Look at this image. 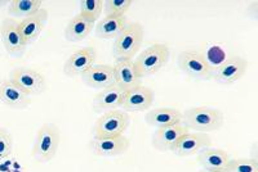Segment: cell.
Segmentation results:
<instances>
[{"label":"cell","mask_w":258,"mask_h":172,"mask_svg":"<svg viewBox=\"0 0 258 172\" xmlns=\"http://www.w3.org/2000/svg\"><path fill=\"white\" fill-rule=\"evenodd\" d=\"M182 125L195 132L217 131L223 125V113L211 107H192L182 113Z\"/></svg>","instance_id":"cell-1"},{"label":"cell","mask_w":258,"mask_h":172,"mask_svg":"<svg viewBox=\"0 0 258 172\" xmlns=\"http://www.w3.org/2000/svg\"><path fill=\"white\" fill-rule=\"evenodd\" d=\"M145 32L144 27L138 22H132L126 25L120 35L117 36L112 45V56L119 61L132 59L133 57L141 49L144 43Z\"/></svg>","instance_id":"cell-2"},{"label":"cell","mask_w":258,"mask_h":172,"mask_svg":"<svg viewBox=\"0 0 258 172\" xmlns=\"http://www.w3.org/2000/svg\"><path fill=\"white\" fill-rule=\"evenodd\" d=\"M61 141V132L54 123H44L38 130L32 157L39 163H48L56 157Z\"/></svg>","instance_id":"cell-3"},{"label":"cell","mask_w":258,"mask_h":172,"mask_svg":"<svg viewBox=\"0 0 258 172\" xmlns=\"http://www.w3.org/2000/svg\"><path fill=\"white\" fill-rule=\"evenodd\" d=\"M169 57L170 50L168 45L154 44L146 48L133 62L140 77L144 79L159 72L168 63Z\"/></svg>","instance_id":"cell-4"},{"label":"cell","mask_w":258,"mask_h":172,"mask_svg":"<svg viewBox=\"0 0 258 172\" xmlns=\"http://www.w3.org/2000/svg\"><path fill=\"white\" fill-rule=\"evenodd\" d=\"M131 118L124 111L106 112L96 121L93 127V137L121 136L126 131Z\"/></svg>","instance_id":"cell-5"},{"label":"cell","mask_w":258,"mask_h":172,"mask_svg":"<svg viewBox=\"0 0 258 172\" xmlns=\"http://www.w3.org/2000/svg\"><path fill=\"white\" fill-rule=\"evenodd\" d=\"M9 80L15 82L29 96L40 95L47 90L45 76L38 70L29 67H17L11 72Z\"/></svg>","instance_id":"cell-6"},{"label":"cell","mask_w":258,"mask_h":172,"mask_svg":"<svg viewBox=\"0 0 258 172\" xmlns=\"http://www.w3.org/2000/svg\"><path fill=\"white\" fill-rule=\"evenodd\" d=\"M177 63H178L179 70L192 79L200 80V81L212 80V71L207 66L200 52L183 50L178 54Z\"/></svg>","instance_id":"cell-7"},{"label":"cell","mask_w":258,"mask_h":172,"mask_svg":"<svg viewBox=\"0 0 258 172\" xmlns=\"http://www.w3.org/2000/svg\"><path fill=\"white\" fill-rule=\"evenodd\" d=\"M0 38L3 41L6 52L12 57H22L26 52L27 45L25 44L18 31V21L15 18H7L0 26Z\"/></svg>","instance_id":"cell-8"},{"label":"cell","mask_w":258,"mask_h":172,"mask_svg":"<svg viewBox=\"0 0 258 172\" xmlns=\"http://www.w3.org/2000/svg\"><path fill=\"white\" fill-rule=\"evenodd\" d=\"M97 59V52L94 48L87 47L73 53L64 62L63 72L69 77H78L84 75L94 64Z\"/></svg>","instance_id":"cell-9"},{"label":"cell","mask_w":258,"mask_h":172,"mask_svg":"<svg viewBox=\"0 0 258 172\" xmlns=\"http://www.w3.org/2000/svg\"><path fill=\"white\" fill-rule=\"evenodd\" d=\"M89 148L93 154L100 157H119L128 152L129 140L124 135L115 137H93Z\"/></svg>","instance_id":"cell-10"},{"label":"cell","mask_w":258,"mask_h":172,"mask_svg":"<svg viewBox=\"0 0 258 172\" xmlns=\"http://www.w3.org/2000/svg\"><path fill=\"white\" fill-rule=\"evenodd\" d=\"M248 63L241 57H229V59L214 71L212 80L221 85H232L241 79L245 73Z\"/></svg>","instance_id":"cell-11"},{"label":"cell","mask_w":258,"mask_h":172,"mask_svg":"<svg viewBox=\"0 0 258 172\" xmlns=\"http://www.w3.org/2000/svg\"><path fill=\"white\" fill-rule=\"evenodd\" d=\"M48 18H49L48 11L41 8L35 15L30 16L25 20L18 21V31H20L21 38H22L25 44L31 45L32 43H35L38 40V38L44 30L45 25H47Z\"/></svg>","instance_id":"cell-12"},{"label":"cell","mask_w":258,"mask_h":172,"mask_svg":"<svg viewBox=\"0 0 258 172\" xmlns=\"http://www.w3.org/2000/svg\"><path fill=\"white\" fill-rule=\"evenodd\" d=\"M212 139L208 134L203 132H187L179 139L170 152L178 157H190L198 154L203 149L211 148Z\"/></svg>","instance_id":"cell-13"},{"label":"cell","mask_w":258,"mask_h":172,"mask_svg":"<svg viewBox=\"0 0 258 172\" xmlns=\"http://www.w3.org/2000/svg\"><path fill=\"white\" fill-rule=\"evenodd\" d=\"M80 77L87 86L97 90H103L112 85H116L114 66L109 64H93Z\"/></svg>","instance_id":"cell-14"},{"label":"cell","mask_w":258,"mask_h":172,"mask_svg":"<svg viewBox=\"0 0 258 172\" xmlns=\"http://www.w3.org/2000/svg\"><path fill=\"white\" fill-rule=\"evenodd\" d=\"M154 91L147 86H138L124 94L121 108L124 112H145L151 108Z\"/></svg>","instance_id":"cell-15"},{"label":"cell","mask_w":258,"mask_h":172,"mask_svg":"<svg viewBox=\"0 0 258 172\" xmlns=\"http://www.w3.org/2000/svg\"><path fill=\"white\" fill-rule=\"evenodd\" d=\"M124 94H125V91L119 88L117 85H112L110 88L103 89L97 94L93 103H92L93 111L96 113L103 114L106 112L116 111V109L121 108Z\"/></svg>","instance_id":"cell-16"},{"label":"cell","mask_w":258,"mask_h":172,"mask_svg":"<svg viewBox=\"0 0 258 172\" xmlns=\"http://www.w3.org/2000/svg\"><path fill=\"white\" fill-rule=\"evenodd\" d=\"M187 132L188 130L182 123L156 128L155 134L153 136V146L159 152L172 150L177 141Z\"/></svg>","instance_id":"cell-17"},{"label":"cell","mask_w":258,"mask_h":172,"mask_svg":"<svg viewBox=\"0 0 258 172\" xmlns=\"http://www.w3.org/2000/svg\"><path fill=\"white\" fill-rule=\"evenodd\" d=\"M0 102L12 109H25L31 103L27 94L11 80H0Z\"/></svg>","instance_id":"cell-18"},{"label":"cell","mask_w":258,"mask_h":172,"mask_svg":"<svg viewBox=\"0 0 258 172\" xmlns=\"http://www.w3.org/2000/svg\"><path fill=\"white\" fill-rule=\"evenodd\" d=\"M115 80L116 85L124 91H129L132 89L141 86L142 79L136 70L135 62L132 59L126 61H119L114 66Z\"/></svg>","instance_id":"cell-19"},{"label":"cell","mask_w":258,"mask_h":172,"mask_svg":"<svg viewBox=\"0 0 258 172\" xmlns=\"http://www.w3.org/2000/svg\"><path fill=\"white\" fill-rule=\"evenodd\" d=\"M198 160L204 169L214 172H226L231 157L222 149L206 148L198 153Z\"/></svg>","instance_id":"cell-20"},{"label":"cell","mask_w":258,"mask_h":172,"mask_svg":"<svg viewBox=\"0 0 258 172\" xmlns=\"http://www.w3.org/2000/svg\"><path fill=\"white\" fill-rule=\"evenodd\" d=\"M146 122L155 128L182 123V112L174 108H155L146 113Z\"/></svg>","instance_id":"cell-21"},{"label":"cell","mask_w":258,"mask_h":172,"mask_svg":"<svg viewBox=\"0 0 258 172\" xmlns=\"http://www.w3.org/2000/svg\"><path fill=\"white\" fill-rule=\"evenodd\" d=\"M126 22L125 16L120 17H103L96 26V36L103 40L116 39L125 29Z\"/></svg>","instance_id":"cell-22"},{"label":"cell","mask_w":258,"mask_h":172,"mask_svg":"<svg viewBox=\"0 0 258 172\" xmlns=\"http://www.w3.org/2000/svg\"><path fill=\"white\" fill-rule=\"evenodd\" d=\"M94 24L85 20L80 15H77L73 20L69 21L68 26L64 29V39L69 43H80L89 35L93 30Z\"/></svg>","instance_id":"cell-23"},{"label":"cell","mask_w":258,"mask_h":172,"mask_svg":"<svg viewBox=\"0 0 258 172\" xmlns=\"http://www.w3.org/2000/svg\"><path fill=\"white\" fill-rule=\"evenodd\" d=\"M200 54L206 61L209 70L212 71V75H213L214 71L220 68L229 59V54H227L226 48L223 45L217 44V43H208V44L204 45Z\"/></svg>","instance_id":"cell-24"},{"label":"cell","mask_w":258,"mask_h":172,"mask_svg":"<svg viewBox=\"0 0 258 172\" xmlns=\"http://www.w3.org/2000/svg\"><path fill=\"white\" fill-rule=\"evenodd\" d=\"M40 0H13L9 3L8 13L15 18H25L35 15L41 9Z\"/></svg>","instance_id":"cell-25"},{"label":"cell","mask_w":258,"mask_h":172,"mask_svg":"<svg viewBox=\"0 0 258 172\" xmlns=\"http://www.w3.org/2000/svg\"><path fill=\"white\" fill-rule=\"evenodd\" d=\"M80 12L79 15L84 17L85 20L96 22L98 18H101L103 12V2L102 0H84L80 2Z\"/></svg>","instance_id":"cell-26"},{"label":"cell","mask_w":258,"mask_h":172,"mask_svg":"<svg viewBox=\"0 0 258 172\" xmlns=\"http://www.w3.org/2000/svg\"><path fill=\"white\" fill-rule=\"evenodd\" d=\"M133 2L131 0H106L103 2V12L105 17H120L125 16Z\"/></svg>","instance_id":"cell-27"},{"label":"cell","mask_w":258,"mask_h":172,"mask_svg":"<svg viewBox=\"0 0 258 172\" xmlns=\"http://www.w3.org/2000/svg\"><path fill=\"white\" fill-rule=\"evenodd\" d=\"M226 172H258V160L255 158L231 159Z\"/></svg>","instance_id":"cell-28"},{"label":"cell","mask_w":258,"mask_h":172,"mask_svg":"<svg viewBox=\"0 0 258 172\" xmlns=\"http://www.w3.org/2000/svg\"><path fill=\"white\" fill-rule=\"evenodd\" d=\"M13 152V136L4 127H0V160L6 159Z\"/></svg>","instance_id":"cell-29"},{"label":"cell","mask_w":258,"mask_h":172,"mask_svg":"<svg viewBox=\"0 0 258 172\" xmlns=\"http://www.w3.org/2000/svg\"><path fill=\"white\" fill-rule=\"evenodd\" d=\"M6 4H9L8 2H6V0H0V9L3 8L4 6H6Z\"/></svg>","instance_id":"cell-30"},{"label":"cell","mask_w":258,"mask_h":172,"mask_svg":"<svg viewBox=\"0 0 258 172\" xmlns=\"http://www.w3.org/2000/svg\"><path fill=\"white\" fill-rule=\"evenodd\" d=\"M199 172H214V171H208V169H204V168H203V169H200Z\"/></svg>","instance_id":"cell-31"}]
</instances>
